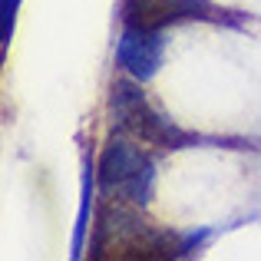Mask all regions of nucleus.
I'll use <instances>...</instances> for the list:
<instances>
[{"mask_svg":"<svg viewBox=\"0 0 261 261\" xmlns=\"http://www.w3.org/2000/svg\"><path fill=\"white\" fill-rule=\"evenodd\" d=\"M96 261H166L192 255V245L182 242V235L166 228H155L152 222L129 208V202H102L93 225V245Z\"/></svg>","mask_w":261,"mask_h":261,"instance_id":"nucleus-1","label":"nucleus"},{"mask_svg":"<svg viewBox=\"0 0 261 261\" xmlns=\"http://www.w3.org/2000/svg\"><path fill=\"white\" fill-rule=\"evenodd\" d=\"M109 109H113V122L122 133L136 136L139 142L155 149H189L198 142V136L178 129L169 116H162L152 102L146 99L139 80H116L113 96H109Z\"/></svg>","mask_w":261,"mask_h":261,"instance_id":"nucleus-2","label":"nucleus"},{"mask_svg":"<svg viewBox=\"0 0 261 261\" xmlns=\"http://www.w3.org/2000/svg\"><path fill=\"white\" fill-rule=\"evenodd\" d=\"M96 185L106 195H116L129 205H149L155 189V169L152 159L136 142L113 136L96 162Z\"/></svg>","mask_w":261,"mask_h":261,"instance_id":"nucleus-3","label":"nucleus"},{"mask_svg":"<svg viewBox=\"0 0 261 261\" xmlns=\"http://www.w3.org/2000/svg\"><path fill=\"white\" fill-rule=\"evenodd\" d=\"M185 20H205V23H235V13L212 0H122V27L139 30H166Z\"/></svg>","mask_w":261,"mask_h":261,"instance_id":"nucleus-4","label":"nucleus"},{"mask_svg":"<svg viewBox=\"0 0 261 261\" xmlns=\"http://www.w3.org/2000/svg\"><path fill=\"white\" fill-rule=\"evenodd\" d=\"M116 60L119 66L139 83L159 73L162 60H166V33L162 30H139V27H126L116 43Z\"/></svg>","mask_w":261,"mask_h":261,"instance_id":"nucleus-5","label":"nucleus"},{"mask_svg":"<svg viewBox=\"0 0 261 261\" xmlns=\"http://www.w3.org/2000/svg\"><path fill=\"white\" fill-rule=\"evenodd\" d=\"M93 182H96V172L89 169L86 162V182H83V205H80V218H76V231H73V258L83 255V238H86V212H89V192H93Z\"/></svg>","mask_w":261,"mask_h":261,"instance_id":"nucleus-6","label":"nucleus"},{"mask_svg":"<svg viewBox=\"0 0 261 261\" xmlns=\"http://www.w3.org/2000/svg\"><path fill=\"white\" fill-rule=\"evenodd\" d=\"M17 10L20 0H0V46H10L13 40V27H17Z\"/></svg>","mask_w":261,"mask_h":261,"instance_id":"nucleus-7","label":"nucleus"}]
</instances>
